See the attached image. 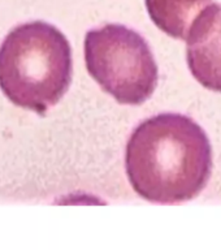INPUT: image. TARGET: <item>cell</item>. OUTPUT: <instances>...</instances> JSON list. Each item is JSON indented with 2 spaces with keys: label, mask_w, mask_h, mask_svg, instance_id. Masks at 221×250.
I'll list each match as a JSON object with an SVG mask.
<instances>
[{
  "label": "cell",
  "mask_w": 221,
  "mask_h": 250,
  "mask_svg": "<svg viewBox=\"0 0 221 250\" xmlns=\"http://www.w3.org/2000/svg\"><path fill=\"white\" fill-rule=\"evenodd\" d=\"M129 183L148 202L177 205L195 198L207 185L212 148L206 132L180 113L142 121L125 154Z\"/></svg>",
  "instance_id": "cell-1"
},
{
  "label": "cell",
  "mask_w": 221,
  "mask_h": 250,
  "mask_svg": "<svg viewBox=\"0 0 221 250\" xmlns=\"http://www.w3.org/2000/svg\"><path fill=\"white\" fill-rule=\"evenodd\" d=\"M72 81V50L58 27L43 21L22 23L0 46V89L13 104L43 115Z\"/></svg>",
  "instance_id": "cell-2"
},
{
  "label": "cell",
  "mask_w": 221,
  "mask_h": 250,
  "mask_svg": "<svg viewBox=\"0 0 221 250\" xmlns=\"http://www.w3.org/2000/svg\"><path fill=\"white\" fill-rule=\"evenodd\" d=\"M85 62L90 76L120 104L138 105L158 86V65L141 34L119 23L87 31Z\"/></svg>",
  "instance_id": "cell-3"
},
{
  "label": "cell",
  "mask_w": 221,
  "mask_h": 250,
  "mask_svg": "<svg viewBox=\"0 0 221 250\" xmlns=\"http://www.w3.org/2000/svg\"><path fill=\"white\" fill-rule=\"evenodd\" d=\"M186 60L203 87L221 93V5L210 4L195 19L186 38Z\"/></svg>",
  "instance_id": "cell-4"
},
{
  "label": "cell",
  "mask_w": 221,
  "mask_h": 250,
  "mask_svg": "<svg viewBox=\"0 0 221 250\" xmlns=\"http://www.w3.org/2000/svg\"><path fill=\"white\" fill-rule=\"evenodd\" d=\"M152 22L172 38L186 41L201 12L214 0H144Z\"/></svg>",
  "instance_id": "cell-5"
}]
</instances>
